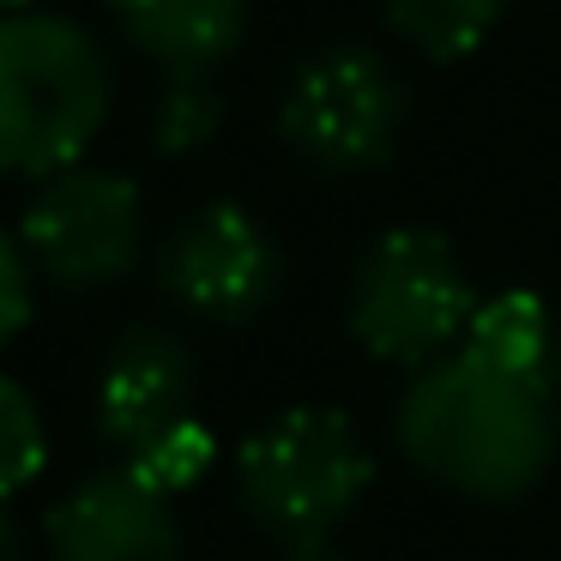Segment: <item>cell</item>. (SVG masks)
<instances>
[{
    "instance_id": "6da1fadb",
    "label": "cell",
    "mask_w": 561,
    "mask_h": 561,
    "mask_svg": "<svg viewBox=\"0 0 561 561\" xmlns=\"http://www.w3.org/2000/svg\"><path fill=\"white\" fill-rule=\"evenodd\" d=\"M556 392L525 375L453 351L404 387L392 411L404 459L471 501H519L556 459Z\"/></svg>"
},
{
    "instance_id": "7a4b0ae2",
    "label": "cell",
    "mask_w": 561,
    "mask_h": 561,
    "mask_svg": "<svg viewBox=\"0 0 561 561\" xmlns=\"http://www.w3.org/2000/svg\"><path fill=\"white\" fill-rule=\"evenodd\" d=\"M115 110V61L79 19L25 7L0 13V175H49L85 163Z\"/></svg>"
},
{
    "instance_id": "3957f363",
    "label": "cell",
    "mask_w": 561,
    "mask_h": 561,
    "mask_svg": "<svg viewBox=\"0 0 561 561\" xmlns=\"http://www.w3.org/2000/svg\"><path fill=\"white\" fill-rule=\"evenodd\" d=\"M91 416L98 435L122 447L127 471L163 495L206 477L211 428L199 423V363L175 327L139 320L103 351Z\"/></svg>"
},
{
    "instance_id": "277c9868",
    "label": "cell",
    "mask_w": 561,
    "mask_h": 561,
    "mask_svg": "<svg viewBox=\"0 0 561 561\" xmlns=\"http://www.w3.org/2000/svg\"><path fill=\"white\" fill-rule=\"evenodd\" d=\"M375 483V459L356 423L332 404H290L260 423L236 453V495L248 519L266 525L284 549L332 543L356 501Z\"/></svg>"
},
{
    "instance_id": "5b68a950",
    "label": "cell",
    "mask_w": 561,
    "mask_h": 561,
    "mask_svg": "<svg viewBox=\"0 0 561 561\" xmlns=\"http://www.w3.org/2000/svg\"><path fill=\"white\" fill-rule=\"evenodd\" d=\"M477 302L483 296L471 290L459 248L440 230L399 224V230L375 236L356 260L344 327L375 363L423 375L428 363H440L465 344Z\"/></svg>"
},
{
    "instance_id": "8992f818",
    "label": "cell",
    "mask_w": 561,
    "mask_h": 561,
    "mask_svg": "<svg viewBox=\"0 0 561 561\" xmlns=\"http://www.w3.org/2000/svg\"><path fill=\"white\" fill-rule=\"evenodd\" d=\"M411 127V85L368 43H327L278 91V139L320 175H368Z\"/></svg>"
},
{
    "instance_id": "52a82bcc",
    "label": "cell",
    "mask_w": 561,
    "mask_h": 561,
    "mask_svg": "<svg viewBox=\"0 0 561 561\" xmlns=\"http://www.w3.org/2000/svg\"><path fill=\"white\" fill-rule=\"evenodd\" d=\"M19 242H25L37 278L55 290H110L146 254V194L122 170L73 163V170L37 182L25 218H19Z\"/></svg>"
},
{
    "instance_id": "ba28073f",
    "label": "cell",
    "mask_w": 561,
    "mask_h": 561,
    "mask_svg": "<svg viewBox=\"0 0 561 561\" xmlns=\"http://www.w3.org/2000/svg\"><path fill=\"white\" fill-rule=\"evenodd\" d=\"M151 278H158L163 302L182 314L206 320V327H248L278 302L284 248L248 206L211 199L163 230L158 254H151Z\"/></svg>"
},
{
    "instance_id": "9c48e42d",
    "label": "cell",
    "mask_w": 561,
    "mask_h": 561,
    "mask_svg": "<svg viewBox=\"0 0 561 561\" xmlns=\"http://www.w3.org/2000/svg\"><path fill=\"white\" fill-rule=\"evenodd\" d=\"M43 543L49 561H182V519L163 489L110 465L43 513Z\"/></svg>"
},
{
    "instance_id": "30bf717a",
    "label": "cell",
    "mask_w": 561,
    "mask_h": 561,
    "mask_svg": "<svg viewBox=\"0 0 561 561\" xmlns=\"http://www.w3.org/2000/svg\"><path fill=\"white\" fill-rule=\"evenodd\" d=\"M110 19L163 79H218L248 43V0H110Z\"/></svg>"
},
{
    "instance_id": "8fae6325",
    "label": "cell",
    "mask_w": 561,
    "mask_h": 561,
    "mask_svg": "<svg viewBox=\"0 0 561 561\" xmlns=\"http://www.w3.org/2000/svg\"><path fill=\"white\" fill-rule=\"evenodd\" d=\"M556 344L561 339H556V327H549V308L537 302L531 290H501V296H489V302H477L471 332H465L459 351L549 387V375H556Z\"/></svg>"
},
{
    "instance_id": "7c38bea8",
    "label": "cell",
    "mask_w": 561,
    "mask_h": 561,
    "mask_svg": "<svg viewBox=\"0 0 561 561\" xmlns=\"http://www.w3.org/2000/svg\"><path fill=\"white\" fill-rule=\"evenodd\" d=\"M507 0H387V31L423 61H465L501 25Z\"/></svg>"
},
{
    "instance_id": "4fadbf2b",
    "label": "cell",
    "mask_w": 561,
    "mask_h": 561,
    "mask_svg": "<svg viewBox=\"0 0 561 561\" xmlns=\"http://www.w3.org/2000/svg\"><path fill=\"white\" fill-rule=\"evenodd\" d=\"M224 127V91L218 79H163L151 103V146L163 158H194Z\"/></svg>"
},
{
    "instance_id": "5bb4252c",
    "label": "cell",
    "mask_w": 561,
    "mask_h": 561,
    "mask_svg": "<svg viewBox=\"0 0 561 561\" xmlns=\"http://www.w3.org/2000/svg\"><path fill=\"white\" fill-rule=\"evenodd\" d=\"M43 459H49V428H43L37 399L13 375H0V501L37 483Z\"/></svg>"
},
{
    "instance_id": "9a60e30c",
    "label": "cell",
    "mask_w": 561,
    "mask_h": 561,
    "mask_svg": "<svg viewBox=\"0 0 561 561\" xmlns=\"http://www.w3.org/2000/svg\"><path fill=\"white\" fill-rule=\"evenodd\" d=\"M31 308H37V266L19 230H0V351L31 327Z\"/></svg>"
},
{
    "instance_id": "2e32d148",
    "label": "cell",
    "mask_w": 561,
    "mask_h": 561,
    "mask_svg": "<svg viewBox=\"0 0 561 561\" xmlns=\"http://www.w3.org/2000/svg\"><path fill=\"white\" fill-rule=\"evenodd\" d=\"M0 561H25V531H19V519L7 513V501H0Z\"/></svg>"
},
{
    "instance_id": "e0dca14e",
    "label": "cell",
    "mask_w": 561,
    "mask_h": 561,
    "mask_svg": "<svg viewBox=\"0 0 561 561\" xmlns=\"http://www.w3.org/2000/svg\"><path fill=\"white\" fill-rule=\"evenodd\" d=\"M284 561H356V556H344L339 543H290Z\"/></svg>"
},
{
    "instance_id": "ac0fdd59",
    "label": "cell",
    "mask_w": 561,
    "mask_h": 561,
    "mask_svg": "<svg viewBox=\"0 0 561 561\" xmlns=\"http://www.w3.org/2000/svg\"><path fill=\"white\" fill-rule=\"evenodd\" d=\"M549 392H556V404H561V344H556V375H549Z\"/></svg>"
},
{
    "instance_id": "d6986e66",
    "label": "cell",
    "mask_w": 561,
    "mask_h": 561,
    "mask_svg": "<svg viewBox=\"0 0 561 561\" xmlns=\"http://www.w3.org/2000/svg\"><path fill=\"white\" fill-rule=\"evenodd\" d=\"M25 7H37V0H0V13H25Z\"/></svg>"
}]
</instances>
